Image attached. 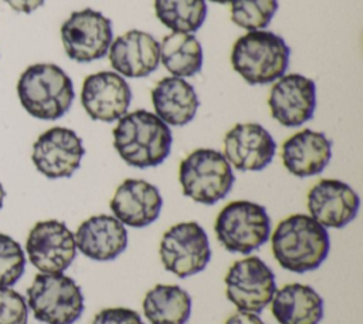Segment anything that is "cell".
Wrapping results in <instances>:
<instances>
[{"label":"cell","instance_id":"1","mask_svg":"<svg viewBox=\"0 0 363 324\" xmlns=\"http://www.w3.org/2000/svg\"><path fill=\"white\" fill-rule=\"evenodd\" d=\"M113 148L130 166L145 169L160 165L172 149V131L155 112H126L113 128Z\"/></svg>","mask_w":363,"mask_h":324},{"label":"cell","instance_id":"2","mask_svg":"<svg viewBox=\"0 0 363 324\" xmlns=\"http://www.w3.org/2000/svg\"><path fill=\"white\" fill-rule=\"evenodd\" d=\"M271 249L281 267L294 273H306L325 261L330 239L326 227L313 217L295 213L278 223L271 237Z\"/></svg>","mask_w":363,"mask_h":324},{"label":"cell","instance_id":"3","mask_svg":"<svg viewBox=\"0 0 363 324\" xmlns=\"http://www.w3.org/2000/svg\"><path fill=\"white\" fill-rule=\"evenodd\" d=\"M17 95L23 108L38 119L61 118L75 98L69 75L57 64L40 63L27 67L17 82Z\"/></svg>","mask_w":363,"mask_h":324},{"label":"cell","instance_id":"4","mask_svg":"<svg viewBox=\"0 0 363 324\" xmlns=\"http://www.w3.org/2000/svg\"><path fill=\"white\" fill-rule=\"evenodd\" d=\"M291 50L285 40L268 30H251L238 37L231 48V67L251 85L269 84L282 77Z\"/></svg>","mask_w":363,"mask_h":324},{"label":"cell","instance_id":"5","mask_svg":"<svg viewBox=\"0 0 363 324\" xmlns=\"http://www.w3.org/2000/svg\"><path fill=\"white\" fill-rule=\"evenodd\" d=\"M235 176L225 156L211 148L190 152L179 166V182L183 195L197 203L214 205L224 199Z\"/></svg>","mask_w":363,"mask_h":324},{"label":"cell","instance_id":"6","mask_svg":"<svg viewBox=\"0 0 363 324\" xmlns=\"http://www.w3.org/2000/svg\"><path fill=\"white\" fill-rule=\"evenodd\" d=\"M214 232L225 250L250 254L269 239L271 219L267 209L259 203L234 200L217 215Z\"/></svg>","mask_w":363,"mask_h":324},{"label":"cell","instance_id":"7","mask_svg":"<svg viewBox=\"0 0 363 324\" xmlns=\"http://www.w3.org/2000/svg\"><path fill=\"white\" fill-rule=\"evenodd\" d=\"M27 301L34 317L45 324H74L84 311L81 287L62 273H38Z\"/></svg>","mask_w":363,"mask_h":324},{"label":"cell","instance_id":"8","mask_svg":"<svg viewBox=\"0 0 363 324\" xmlns=\"http://www.w3.org/2000/svg\"><path fill=\"white\" fill-rule=\"evenodd\" d=\"M159 254L167 271L186 279L206 269L211 249L206 230L197 222H180L163 233Z\"/></svg>","mask_w":363,"mask_h":324},{"label":"cell","instance_id":"9","mask_svg":"<svg viewBox=\"0 0 363 324\" xmlns=\"http://www.w3.org/2000/svg\"><path fill=\"white\" fill-rule=\"evenodd\" d=\"M224 283L227 298L238 310L248 313H261L277 291L274 271L257 256L234 261Z\"/></svg>","mask_w":363,"mask_h":324},{"label":"cell","instance_id":"10","mask_svg":"<svg viewBox=\"0 0 363 324\" xmlns=\"http://www.w3.org/2000/svg\"><path fill=\"white\" fill-rule=\"evenodd\" d=\"M113 40L112 23L101 11H72L61 26V41L67 55L78 63H91L108 54Z\"/></svg>","mask_w":363,"mask_h":324},{"label":"cell","instance_id":"11","mask_svg":"<svg viewBox=\"0 0 363 324\" xmlns=\"http://www.w3.org/2000/svg\"><path fill=\"white\" fill-rule=\"evenodd\" d=\"M26 250L40 273H62L77 256L74 233L60 220L37 222L28 232Z\"/></svg>","mask_w":363,"mask_h":324},{"label":"cell","instance_id":"12","mask_svg":"<svg viewBox=\"0 0 363 324\" xmlns=\"http://www.w3.org/2000/svg\"><path fill=\"white\" fill-rule=\"evenodd\" d=\"M85 155L82 139L65 126H52L33 144L31 159L40 173L50 179L69 178Z\"/></svg>","mask_w":363,"mask_h":324},{"label":"cell","instance_id":"13","mask_svg":"<svg viewBox=\"0 0 363 324\" xmlns=\"http://www.w3.org/2000/svg\"><path fill=\"white\" fill-rule=\"evenodd\" d=\"M272 118L284 126H301L313 117L316 84L302 74H284L272 85L268 97Z\"/></svg>","mask_w":363,"mask_h":324},{"label":"cell","instance_id":"14","mask_svg":"<svg viewBox=\"0 0 363 324\" xmlns=\"http://www.w3.org/2000/svg\"><path fill=\"white\" fill-rule=\"evenodd\" d=\"M132 90L115 71H99L85 77L81 88V104L95 121L113 122L128 112Z\"/></svg>","mask_w":363,"mask_h":324},{"label":"cell","instance_id":"15","mask_svg":"<svg viewBox=\"0 0 363 324\" xmlns=\"http://www.w3.org/2000/svg\"><path fill=\"white\" fill-rule=\"evenodd\" d=\"M272 135L257 122L234 125L224 136V156L238 171L257 172L267 168L275 155Z\"/></svg>","mask_w":363,"mask_h":324},{"label":"cell","instance_id":"16","mask_svg":"<svg viewBox=\"0 0 363 324\" xmlns=\"http://www.w3.org/2000/svg\"><path fill=\"white\" fill-rule=\"evenodd\" d=\"M306 206L309 216L323 227L340 229L357 215L359 195L339 179H320L308 192Z\"/></svg>","mask_w":363,"mask_h":324},{"label":"cell","instance_id":"17","mask_svg":"<svg viewBox=\"0 0 363 324\" xmlns=\"http://www.w3.org/2000/svg\"><path fill=\"white\" fill-rule=\"evenodd\" d=\"M113 71L123 78H143L160 63V43L142 30H129L112 40L108 50Z\"/></svg>","mask_w":363,"mask_h":324},{"label":"cell","instance_id":"18","mask_svg":"<svg viewBox=\"0 0 363 324\" xmlns=\"http://www.w3.org/2000/svg\"><path fill=\"white\" fill-rule=\"evenodd\" d=\"M159 189L143 179H125L115 190L109 207L125 226L145 227L153 223L162 210Z\"/></svg>","mask_w":363,"mask_h":324},{"label":"cell","instance_id":"19","mask_svg":"<svg viewBox=\"0 0 363 324\" xmlns=\"http://www.w3.org/2000/svg\"><path fill=\"white\" fill-rule=\"evenodd\" d=\"M74 239L84 256L96 261H108L125 252L128 232L115 216L95 215L78 226Z\"/></svg>","mask_w":363,"mask_h":324},{"label":"cell","instance_id":"20","mask_svg":"<svg viewBox=\"0 0 363 324\" xmlns=\"http://www.w3.org/2000/svg\"><path fill=\"white\" fill-rule=\"evenodd\" d=\"M332 156L330 139L319 131L302 129L291 135L282 145V163L298 178L320 173Z\"/></svg>","mask_w":363,"mask_h":324},{"label":"cell","instance_id":"21","mask_svg":"<svg viewBox=\"0 0 363 324\" xmlns=\"http://www.w3.org/2000/svg\"><path fill=\"white\" fill-rule=\"evenodd\" d=\"M155 114L167 125L183 126L193 121L200 101L194 87L180 77H163L152 92Z\"/></svg>","mask_w":363,"mask_h":324},{"label":"cell","instance_id":"22","mask_svg":"<svg viewBox=\"0 0 363 324\" xmlns=\"http://www.w3.org/2000/svg\"><path fill=\"white\" fill-rule=\"evenodd\" d=\"M271 303V313L279 324H319L323 317V300L308 284H285Z\"/></svg>","mask_w":363,"mask_h":324},{"label":"cell","instance_id":"23","mask_svg":"<svg viewBox=\"0 0 363 324\" xmlns=\"http://www.w3.org/2000/svg\"><path fill=\"white\" fill-rule=\"evenodd\" d=\"M142 307L150 324H184L191 313V297L180 286L157 284L146 293Z\"/></svg>","mask_w":363,"mask_h":324},{"label":"cell","instance_id":"24","mask_svg":"<svg viewBox=\"0 0 363 324\" xmlns=\"http://www.w3.org/2000/svg\"><path fill=\"white\" fill-rule=\"evenodd\" d=\"M203 48L200 41L189 33H170L160 43V63L173 75L193 77L203 67Z\"/></svg>","mask_w":363,"mask_h":324},{"label":"cell","instance_id":"25","mask_svg":"<svg viewBox=\"0 0 363 324\" xmlns=\"http://www.w3.org/2000/svg\"><path fill=\"white\" fill-rule=\"evenodd\" d=\"M157 20L172 33H196L207 16L206 0H155Z\"/></svg>","mask_w":363,"mask_h":324},{"label":"cell","instance_id":"26","mask_svg":"<svg viewBox=\"0 0 363 324\" xmlns=\"http://www.w3.org/2000/svg\"><path fill=\"white\" fill-rule=\"evenodd\" d=\"M231 20L251 31L264 30L278 10V0H231Z\"/></svg>","mask_w":363,"mask_h":324},{"label":"cell","instance_id":"27","mask_svg":"<svg viewBox=\"0 0 363 324\" xmlns=\"http://www.w3.org/2000/svg\"><path fill=\"white\" fill-rule=\"evenodd\" d=\"M26 267L21 246L10 236L0 233V287H10L18 281Z\"/></svg>","mask_w":363,"mask_h":324},{"label":"cell","instance_id":"28","mask_svg":"<svg viewBox=\"0 0 363 324\" xmlns=\"http://www.w3.org/2000/svg\"><path fill=\"white\" fill-rule=\"evenodd\" d=\"M28 307L21 294L0 287V324H27Z\"/></svg>","mask_w":363,"mask_h":324},{"label":"cell","instance_id":"29","mask_svg":"<svg viewBox=\"0 0 363 324\" xmlns=\"http://www.w3.org/2000/svg\"><path fill=\"white\" fill-rule=\"evenodd\" d=\"M91 324H143L139 313L125 307L104 308L95 314Z\"/></svg>","mask_w":363,"mask_h":324},{"label":"cell","instance_id":"30","mask_svg":"<svg viewBox=\"0 0 363 324\" xmlns=\"http://www.w3.org/2000/svg\"><path fill=\"white\" fill-rule=\"evenodd\" d=\"M224 324H265L261 317L257 313H248V311H237L231 314Z\"/></svg>","mask_w":363,"mask_h":324},{"label":"cell","instance_id":"31","mask_svg":"<svg viewBox=\"0 0 363 324\" xmlns=\"http://www.w3.org/2000/svg\"><path fill=\"white\" fill-rule=\"evenodd\" d=\"M13 10L18 13H31L44 4L45 0H4Z\"/></svg>","mask_w":363,"mask_h":324},{"label":"cell","instance_id":"32","mask_svg":"<svg viewBox=\"0 0 363 324\" xmlns=\"http://www.w3.org/2000/svg\"><path fill=\"white\" fill-rule=\"evenodd\" d=\"M4 196H6V192H4V188H3V185L0 183V209H1V206H3V200H4Z\"/></svg>","mask_w":363,"mask_h":324},{"label":"cell","instance_id":"33","mask_svg":"<svg viewBox=\"0 0 363 324\" xmlns=\"http://www.w3.org/2000/svg\"><path fill=\"white\" fill-rule=\"evenodd\" d=\"M210 1H214V3H220V4H225V3H230L231 0H210Z\"/></svg>","mask_w":363,"mask_h":324}]
</instances>
